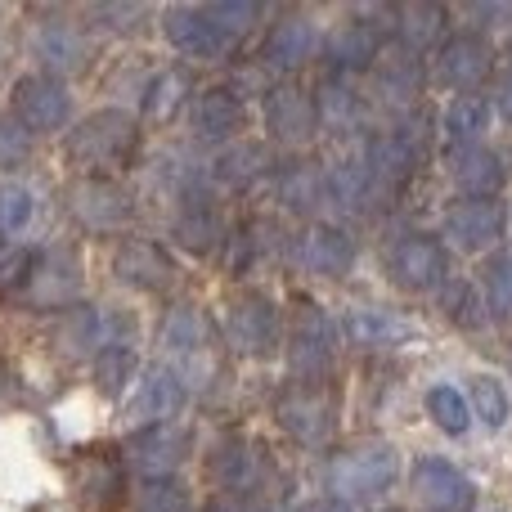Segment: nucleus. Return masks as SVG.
I'll use <instances>...</instances> for the list:
<instances>
[{
  "instance_id": "39448f33",
  "label": "nucleus",
  "mask_w": 512,
  "mask_h": 512,
  "mask_svg": "<svg viewBox=\"0 0 512 512\" xmlns=\"http://www.w3.org/2000/svg\"><path fill=\"white\" fill-rule=\"evenodd\" d=\"M9 108H14V117L27 126V131H59L72 113V95L59 77H50V72H32V77L14 81Z\"/></svg>"
},
{
  "instance_id": "a18cd8bd",
  "label": "nucleus",
  "mask_w": 512,
  "mask_h": 512,
  "mask_svg": "<svg viewBox=\"0 0 512 512\" xmlns=\"http://www.w3.org/2000/svg\"><path fill=\"white\" fill-rule=\"evenodd\" d=\"M301 512H351V508H346L342 499H319V504H306Z\"/></svg>"
},
{
  "instance_id": "b1692460",
  "label": "nucleus",
  "mask_w": 512,
  "mask_h": 512,
  "mask_svg": "<svg viewBox=\"0 0 512 512\" xmlns=\"http://www.w3.org/2000/svg\"><path fill=\"white\" fill-rule=\"evenodd\" d=\"M185 405V382L176 378L171 369H153L149 378L140 382V391H135V400H131V414L135 418H167V414H176V409Z\"/></svg>"
},
{
  "instance_id": "79ce46f5",
  "label": "nucleus",
  "mask_w": 512,
  "mask_h": 512,
  "mask_svg": "<svg viewBox=\"0 0 512 512\" xmlns=\"http://www.w3.org/2000/svg\"><path fill=\"white\" fill-rule=\"evenodd\" d=\"M472 396H477V409H481V418H486L490 427L508 423V396H504V387H499L495 378H477L472 382Z\"/></svg>"
},
{
  "instance_id": "49530a36",
  "label": "nucleus",
  "mask_w": 512,
  "mask_h": 512,
  "mask_svg": "<svg viewBox=\"0 0 512 512\" xmlns=\"http://www.w3.org/2000/svg\"><path fill=\"white\" fill-rule=\"evenodd\" d=\"M477 18H486V23H508L512 9H508V5H499V9H477Z\"/></svg>"
},
{
  "instance_id": "58836bf2",
  "label": "nucleus",
  "mask_w": 512,
  "mask_h": 512,
  "mask_svg": "<svg viewBox=\"0 0 512 512\" xmlns=\"http://www.w3.org/2000/svg\"><path fill=\"white\" fill-rule=\"evenodd\" d=\"M140 512H189V495L176 481H144L140 486Z\"/></svg>"
},
{
  "instance_id": "a878e982",
  "label": "nucleus",
  "mask_w": 512,
  "mask_h": 512,
  "mask_svg": "<svg viewBox=\"0 0 512 512\" xmlns=\"http://www.w3.org/2000/svg\"><path fill=\"white\" fill-rule=\"evenodd\" d=\"M342 333L360 346H396L409 337V324L391 310H351L342 319Z\"/></svg>"
},
{
  "instance_id": "423d86ee",
  "label": "nucleus",
  "mask_w": 512,
  "mask_h": 512,
  "mask_svg": "<svg viewBox=\"0 0 512 512\" xmlns=\"http://www.w3.org/2000/svg\"><path fill=\"white\" fill-rule=\"evenodd\" d=\"M32 306H68L81 292V265L68 248H41L32 256V270L23 283Z\"/></svg>"
},
{
  "instance_id": "7ed1b4c3",
  "label": "nucleus",
  "mask_w": 512,
  "mask_h": 512,
  "mask_svg": "<svg viewBox=\"0 0 512 512\" xmlns=\"http://www.w3.org/2000/svg\"><path fill=\"white\" fill-rule=\"evenodd\" d=\"M135 140H140V131H135L131 117L99 113V117H90V122H81L77 131H72L68 149L81 167L99 171V167H122V162L135 153Z\"/></svg>"
},
{
  "instance_id": "0eeeda50",
  "label": "nucleus",
  "mask_w": 512,
  "mask_h": 512,
  "mask_svg": "<svg viewBox=\"0 0 512 512\" xmlns=\"http://www.w3.org/2000/svg\"><path fill=\"white\" fill-rule=\"evenodd\" d=\"M418 167V140H414V126H396L387 135H373L369 149H364V171L378 189H396L414 176Z\"/></svg>"
},
{
  "instance_id": "4c0bfd02",
  "label": "nucleus",
  "mask_w": 512,
  "mask_h": 512,
  "mask_svg": "<svg viewBox=\"0 0 512 512\" xmlns=\"http://www.w3.org/2000/svg\"><path fill=\"white\" fill-rule=\"evenodd\" d=\"M135 369V355L126 351V346H108V351L95 355V373H99V387L108 391V396H117L122 391V382L131 378Z\"/></svg>"
},
{
  "instance_id": "f8f14e48",
  "label": "nucleus",
  "mask_w": 512,
  "mask_h": 512,
  "mask_svg": "<svg viewBox=\"0 0 512 512\" xmlns=\"http://www.w3.org/2000/svg\"><path fill=\"white\" fill-rule=\"evenodd\" d=\"M391 274H396L400 288L409 292H432L445 283V252L436 239L427 234H409L391 248Z\"/></svg>"
},
{
  "instance_id": "de8ad7c7",
  "label": "nucleus",
  "mask_w": 512,
  "mask_h": 512,
  "mask_svg": "<svg viewBox=\"0 0 512 512\" xmlns=\"http://www.w3.org/2000/svg\"><path fill=\"white\" fill-rule=\"evenodd\" d=\"M207 512H256V508H248V504H239V499H221V504H212Z\"/></svg>"
},
{
  "instance_id": "f704fd0d",
  "label": "nucleus",
  "mask_w": 512,
  "mask_h": 512,
  "mask_svg": "<svg viewBox=\"0 0 512 512\" xmlns=\"http://www.w3.org/2000/svg\"><path fill=\"white\" fill-rule=\"evenodd\" d=\"M328 180L319 176L315 167H306V162H297V167H283V180H279V194L288 198L292 207H301V212H306L310 203H315L319 198V189H324Z\"/></svg>"
},
{
  "instance_id": "6ab92c4d",
  "label": "nucleus",
  "mask_w": 512,
  "mask_h": 512,
  "mask_svg": "<svg viewBox=\"0 0 512 512\" xmlns=\"http://www.w3.org/2000/svg\"><path fill=\"white\" fill-rule=\"evenodd\" d=\"M162 32H167V41L176 45V50L194 54V59H212V54H221L225 36L221 27L212 23V14L207 9H194V5H176L162 14Z\"/></svg>"
},
{
  "instance_id": "4be33fe9",
  "label": "nucleus",
  "mask_w": 512,
  "mask_h": 512,
  "mask_svg": "<svg viewBox=\"0 0 512 512\" xmlns=\"http://www.w3.org/2000/svg\"><path fill=\"white\" fill-rule=\"evenodd\" d=\"M212 472H216V481H221V486L252 490L256 481H261V472H265V454L256 450L252 441H243V436H230V441L212 454Z\"/></svg>"
},
{
  "instance_id": "c756f323",
  "label": "nucleus",
  "mask_w": 512,
  "mask_h": 512,
  "mask_svg": "<svg viewBox=\"0 0 512 512\" xmlns=\"http://www.w3.org/2000/svg\"><path fill=\"white\" fill-rule=\"evenodd\" d=\"M378 86H382V95H387V99H400V104H409V99L423 90V68H418V59L409 50L382 54Z\"/></svg>"
},
{
  "instance_id": "f3484780",
  "label": "nucleus",
  "mask_w": 512,
  "mask_h": 512,
  "mask_svg": "<svg viewBox=\"0 0 512 512\" xmlns=\"http://www.w3.org/2000/svg\"><path fill=\"white\" fill-rule=\"evenodd\" d=\"M113 270L122 283H131V288H144V292H158L167 288L171 279H176V261H171L167 248H158V243L149 239H131L122 243L113 256Z\"/></svg>"
},
{
  "instance_id": "1a4fd4ad",
  "label": "nucleus",
  "mask_w": 512,
  "mask_h": 512,
  "mask_svg": "<svg viewBox=\"0 0 512 512\" xmlns=\"http://www.w3.org/2000/svg\"><path fill=\"white\" fill-rule=\"evenodd\" d=\"M77 495L86 508H117L126 499V468L122 459H117V450H108V445H95V450H86L77 459Z\"/></svg>"
},
{
  "instance_id": "a19ab883",
  "label": "nucleus",
  "mask_w": 512,
  "mask_h": 512,
  "mask_svg": "<svg viewBox=\"0 0 512 512\" xmlns=\"http://www.w3.org/2000/svg\"><path fill=\"white\" fill-rule=\"evenodd\" d=\"M32 221V194L23 185H0V234H18Z\"/></svg>"
},
{
  "instance_id": "6e6552de",
  "label": "nucleus",
  "mask_w": 512,
  "mask_h": 512,
  "mask_svg": "<svg viewBox=\"0 0 512 512\" xmlns=\"http://www.w3.org/2000/svg\"><path fill=\"white\" fill-rule=\"evenodd\" d=\"M225 324H230V342L243 355H270L274 342H279V310L256 292H243V297L230 301Z\"/></svg>"
},
{
  "instance_id": "f257e3e1",
  "label": "nucleus",
  "mask_w": 512,
  "mask_h": 512,
  "mask_svg": "<svg viewBox=\"0 0 512 512\" xmlns=\"http://www.w3.org/2000/svg\"><path fill=\"white\" fill-rule=\"evenodd\" d=\"M162 351L180 382H212L216 378V337L207 319L189 306H176L162 319Z\"/></svg>"
},
{
  "instance_id": "393cba45",
  "label": "nucleus",
  "mask_w": 512,
  "mask_h": 512,
  "mask_svg": "<svg viewBox=\"0 0 512 512\" xmlns=\"http://www.w3.org/2000/svg\"><path fill=\"white\" fill-rule=\"evenodd\" d=\"M333 360V346H328V328L319 319V310H301L297 333H292V364L297 373H324Z\"/></svg>"
},
{
  "instance_id": "c03bdc74",
  "label": "nucleus",
  "mask_w": 512,
  "mask_h": 512,
  "mask_svg": "<svg viewBox=\"0 0 512 512\" xmlns=\"http://www.w3.org/2000/svg\"><path fill=\"white\" fill-rule=\"evenodd\" d=\"M495 108L512 122V72H499V81H495Z\"/></svg>"
},
{
  "instance_id": "cd10ccee",
  "label": "nucleus",
  "mask_w": 512,
  "mask_h": 512,
  "mask_svg": "<svg viewBox=\"0 0 512 512\" xmlns=\"http://www.w3.org/2000/svg\"><path fill=\"white\" fill-rule=\"evenodd\" d=\"M310 45H315V27H310L306 18L288 14L274 23L270 41H265V54H270V63H279V68H297L310 54Z\"/></svg>"
},
{
  "instance_id": "473e14b6",
  "label": "nucleus",
  "mask_w": 512,
  "mask_h": 512,
  "mask_svg": "<svg viewBox=\"0 0 512 512\" xmlns=\"http://www.w3.org/2000/svg\"><path fill=\"white\" fill-rule=\"evenodd\" d=\"M265 167H270L265 149H256V144H239V149H230V153L221 158L216 176H221L230 189H243V185H252V180H261Z\"/></svg>"
},
{
  "instance_id": "20e7f679",
  "label": "nucleus",
  "mask_w": 512,
  "mask_h": 512,
  "mask_svg": "<svg viewBox=\"0 0 512 512\" xmlns=\"http://www.w3.org/2000/svg\"><path fill=\"white\" fill-rule=\"evenodd\" d=\"M274 418L297 445H328L337 432V405L319 387H288L274 400Z\"/></svg>"
},
{
  "instance_id": "aec40b11",
  "label": "nucleus",
  "mask_w": 512,
  "mask_h": 512,
  "mask_svg": "<svg viewBox=\"0 0 512 512\" xmlns=\"http://www.w3.org/2000/svg\"><path fill=\"white\" fill-rule=\"evenodd\" d=\"M450 180L468 203H486L504 189V162L490 149H459L450 158Z\"/></svg>"
},
{
  "instance_id": "72a5a7b5",
  "label": "nucleus",
  "mask_w": 512,
  "mask_h": 512,
  "mask_svg": "<svg viewBox=\"0 0 512 512\" xmlns=\"http://www.w3.org/2000/svg\"><path fill=\"white\" fill-rule=\"evenodd\" d=\"M427 414H432L436 427H441V432H450V436H463V432H468V423H472L468 400H463L454 387H432V391H427Z\"/></svg>"
},
{
  "instance_id": "2eb2a0df",
  "label": "nucleus",
  "mask_w": 512,
  "mask_h": 512,
  "mask_svg": "<svg viewBox=\"0 0 512 512\" xmlns=\"http://www.w3.org/2000/svg\"><path fill=\"white\" fill-rule=\"evenodd\" d=\"M490 68H495V54H490V45L481 36H454L436 54V77H441V86H454V90L481 86L490 77Z\"/></svg>"
},
{
  "instance_id": "ea45409f",
  "label": "nucleus",
  "mask_w": 512,
  "mask_h": 512,
  "mask_svg": "<svg viewBox=\"0 0 512 512\" xmlns=\"http://www.w3.org/2000/svg\"><path fill=\"white\" fill-rule=\"evenodd\" d=\"M445 301H441V310H445V319H454L459 328H477V319H481V301H477V288L472 283H445Z\"/></svg>"
},
{
  "instance_id": "e433bc0d",
  "label": "nucleus",
  "mask_w": 512,
  "mask_h": 512,
  "mask_svg": "<svg viewBox=\"0 0 512 512\" xmlns=\"http://www.w3.org/2000/svg\"><path fill=\"white\" fill-rule=\"evenodd\" d=\"M207 14H212V23L221 27L225 41H234V36H243L256 23L261 9H256L252 0H216V5H207Z\"/></svg>"
},
{
  "instance_id": "c85d7f7f",
  "label": "nucleus",
  "mask_w": 512,
  "mask_h": 512,
  "mask_svg": "<svg viewBox=\"0 0 512 512\" xmlns=\"http://www.w3.org/2000/svg\"><path fill=\"white\" fill-rule=\"evenodd\" d=\"M490 131V104L486 99H454L450 108H445V135H450V144H459V149H477V140Z\"/></svg>"
},
{
  "instance_id": "a211bd4d",
  "label": "nucleus",
  "mask_w": 512,
  "mask_h": 512,
  "mask_svg": "<svg viewBox=\"0 0 512 512\" xmlns=\"http://www.w3.org/2000/svg\"><path fill=\"white\" fill-rule=\"evenodd\" d=\"M297 261L306 265L310 274L337 279V274H346L355 265V243H351V234L333 230V225H310L297 239Z\"/></svg>"
},
{
  "instance_id": "ddd939ff",
  "label": "nucleus",
  "mask_w": 512,
  "mask_h": 512,
  "mask_svg": "<svg viewBox=\"0 0 512 512\" xmlns=\"http://www.w3.org/2000/svg\"><path fill=\"white\" fill-rule=\"evenodd\" d=\"M319 108L301 86H274L265 95V126L279 144H306L315 135Z\"/></svg>"
},
{
  "instance_id": "bb28decb",
  "label": "nucleus",
  "mask_w": 512,
  "mask_h": 512,
  "mask_svg": "<svg viewBox=\"0 0 512 512\" xmlns=\"http://www.w3.org/2000/svg\"><path fill=\"white\" fill-rule=\"evenodd\" d=\"M328 59L346 72H360L378 59V32L369 23H342L328 36Z\"/></svg>"
},
{
  "instance_id": "412c9836",
  "label": "nucleus",
  "mask_w": 512,
  "mask_h": 512,
  "mask_svg": "<svg viewBox=\"0 0 512 512\" xmlns=\"http://www.w3.org/2000/svg\"><path fill=\"white\" fill-rule=\"evenodd\" d=\"M243 126V99L234 90L216 86L194 99V135L198 140H230Z\"/></svg>"
},
{
  "instance_id": "dca6fc26",
  "label": "nucleus",
  "mask_w": 512,
  "mask_h": 512,
  "mask_svg": "<svg viewBox=\"0 0 512 512\" xmlns=\"http://www.w3.org/2000/svg\"><path fill=\"white\" fill-rule=\"evenodd\" d=\"M445 234H450L454 248L463 252H486L490 243L504 234V207L495 203V198H486V203H454L450 216H445Z\"/></svg>"
},
{
  "instance_id": "9d476101",
  "label": "nucleus",
  "mask_w": 512,
  "mask_h": 512,
  "mask_svg": "<svg viewBox=\"0 0 512 512\" xmlns=\"http://www.w3.org/2000/svg\"><path fill=\"white\" fill-rule=\"evenodd\" d=\"M68 207H72V216L95 234H108L131 221V198L122 194V185H113V180H104V176L81 180L68 194Z\"/></svg>"
},
{
  "instance_id": "5701e85b",
  "label": "nucleus",
  "mask_w": 512,
  "mask_h": 512,
  "mask_svg": "<svg viewBox=\"0 0 512 512\" xmlns=\"http://www.w3.org/2000/svg\"><path fill=\"white\" fill-rule=\"evenodd\" d=\"M445 27H450V14H445L441 5L414 0V5H400L396 9V36H400V45H405L409 54L436 45L445 36Z\"/></svg>"
},
{
  "instance_id": "7c9ffc66",
  "label": "nucleus",
  "mask_w": 512,
  "mask_h": 512,
  "mask_svg": "<svg viewBox=\"0 0 512 512\" xmlns=\"http://www.w3.org/2000/svg\"><path fill=\"white\" fill-rule=\"evenodd\" d=\"M315 108H319V117H324V122H333V126H355V122H360V113H364L355 86H346L342 77H333V81H324V86H319Z\"/></svg>"
},
{
  "instance_id": "4468645a",
  "label": "nucleus",
  "mask_w": 512,
  "mask_h": 512,
  "mask_svg": "<svg viewBox=\"0 0 512 512\" xmlns=\"http://www.w3.org/2000/svg\"><path fill=\"white\" fill-rule=\"evenodd\" d=\"M185 454H189V432L167 427V423L144 427V432L131 441V463L149 481H171V472L185 463Z\"/></svg>"
},
{
  "instance_id": "9b49d317",
  "label": "nucleus",
  "mask_w": 512,
  "mask_h": 512,
  "mask_svg": "<svg viewBox=\"0 0 512 512\" xmlns=\"http://www.w3.org/2000/svg\"><path fill=\"white\" fill-rule=\"evenodd\" d=\"M414 495L427 512H468L477 490L454 463L445 459H423L414 468Z\"/></svg>"
},
{
  "instance_id": "c9c22d12",
  "label": "nucleus",
  "mask_w": 512,
  "mask_h": 512,
  "mask_svg": "<svg viewBox=\"0 0 512 512\" xmlns=\"http://www.w3.org/2000/svg\"><path fill=\"white\" fill-rule=\"evenodd\" d=\"M481 283H486L481 297H486L499 315L512 319V256H495V261L486 265V274H481Z\"/></svg>"
},
{
  "instance_id": "2f4dec72",
  "label": "nucleus",
  "mask_w": 512,
  "mask_h": 512,
  "mask_svg": "<svg viewBox=\"0 0 512 512\" xmlns=\"http://www.w3.org/2000/svg\"><path fill=\"white\" fill-rule=\"evenodd\" d=\"M185 95H189V77L176 72V68H167L149 81V90H144V113L158 117V122H167V117L185 104Z\"/></svg>"
},
{
  "instance_id": "37998d69",
  "label": "nucleus",
  "mask_w": 512,
  "mask_h": 512,
  "mask_svg": "<svg viewBox=\"0 0 512 512\" xmlns=\"http://www.w3.org/2000/svg\"><path fill=\"white\" fill-rule=\"evenodd\" d=\"M27 158V126L14 113L0 117V167H14Z\"/></svg>"
},
{
  "instance_id": "f03ea898",
  "label": "nucleus",
  "mask_w": 512,
  "mask_h": 512,
  "mask_svg": "<svg viewBox=\"0 0 512 512\" xmlns=\"http://www.w3.org/2000/svg\"><path fill=\"white\" fill-rule=\"evenodd\" d=\"M396 481V450L391 445H355L337 454L328 468V486L342 499H373Z\"/></svg>"
}]
</instances>
